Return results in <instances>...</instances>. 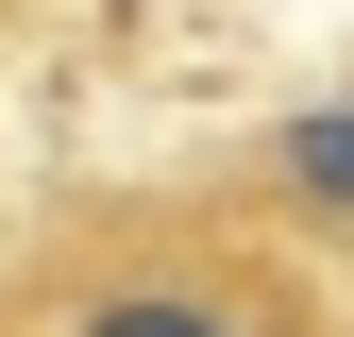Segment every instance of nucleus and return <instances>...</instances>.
Segmentation results:
<instances>
[{"instance_id":"obj_1","label":"nucleus","mask_w":354,"mask_h":337,"mask_svg":"<svg viewBox=\"0 0 354 337\" xmlns=\"http://www.w3.org/2000/svg\"><path fill=\"white\" fill-rule=\"evenodd\" d=\"M0 337H354L287 236L236 220H102L0 287Z\"/></svg>"},{"instance_id":"obj_2","label":"nucleus","mask_w":354,"mask_h":337,"mask_svg":"<svg viewBox=\"0 0 354 337\" xmlns=\"http://www.w3.org/2000/svg\"><path fill=\"white\" fill-rule=\"evenodd\" d=\"M270 168H287V220H321V236H354V102H304Z\"/></svg>"}]
</instances>
